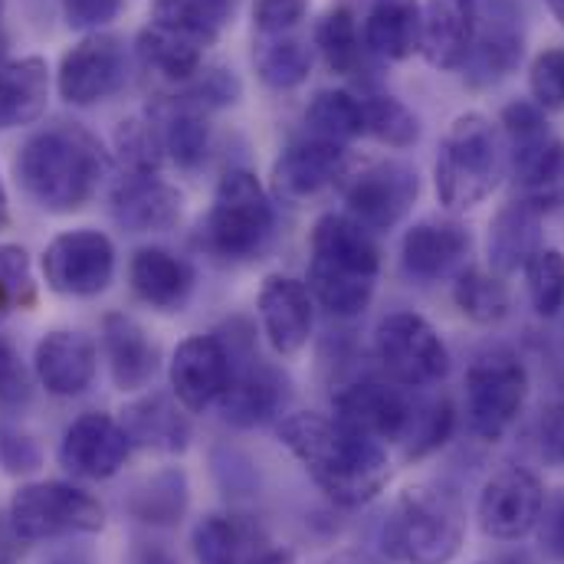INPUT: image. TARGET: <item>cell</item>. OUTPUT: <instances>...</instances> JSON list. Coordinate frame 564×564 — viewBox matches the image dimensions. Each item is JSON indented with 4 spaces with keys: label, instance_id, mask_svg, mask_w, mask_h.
<instances>
[{
    "label": "cell",
    "instance_id": "obj_1",
    "mask_svg": "<svg viewBox=\"0 0 564 564\" xmlns=\"http://www.w3.org/2000/svg\"><path fill=\"white\" fill-rule=\"evenodd\" d=\"M280 440L312 476V482L345 509L378 499L391 479L384 443L355 433L338 417L308 411L289 414L280 421Z\"/></svg>",
    "mask_w": 564,
    "mask_h": 564
},
{
    "label": "cell",
    "instance_id": "obj_2",
    "mask_svg": "<svg viewBox=\"0 0 564 564\" xmlns=\"http://www.w3.org/2000/svg\"><path fill=\"white\" fill-rule=\"evenodd\" d=\"M112 171V158L89 129L56 122L20 144L17 181L46 214L83 210Z\"/></svg>",
    "mask_w": 564,
    "mask_h": 564
},
{
    "label": "cell",
    "instance_id": "obj_3",
    "mask_svg": "<svg viewBox=\"0 0 564 564\" xmlns=\"http://www.w3.org/2000/svg\"><path fill=\"white\" fill-rule=\"evenodd\" d=\"M308 292L335 318L361 315L378 285L381 250L355 217L322 214L308 240Z\"/></svg>",
    "mask_w": 564,
    "mask_h": 564
},
{
    "label": "cell",
    "instance_id": "obj_4",
    "mask_svg": "<svg viewBox=\"0 0 564 564\" xmlns=\"http://www.w3.org/2000/svg\"><path fill=\"white\" fill-rule=\"evenodd\" d=\"M466 539V509L453 489L411 486L381 522V552L398 564H453Z\"/></svg>",
    "mask_w": 564,
    "mask_h": 564
},
{
    "label": "cell",
    "instance_id": "obj_5",
    "mask_svg": "<svg viewBox=\"0 0 564 564\" xmlns=\"http://www.w3.org/2000/svg\"><path fill=\"white\" fill-rule=\"evenodd\" d=\"M506 167L509 154L499 126H492L482 112H463L446 129L433 161L436 197L449 214L473 210L499 187Z\"/></svg>",
    "mask_w": 564,
    "mask_h": 564
},
{
    "label": "cell",
    "instance_id": "obj_6",
    "mask_svg": "<svg viewBox=\"0 0 564 564\" xmlns=\"http://www.w3.org/2000/svg\"><path fill=\"white\" fill-rule=\"evenodd\" d=\"M273 204L253 171L230 167L200 227V247L217 260H253L273 237Z\"/></svg>",
    "mask_w": 564,
    "mask_h": 564
},
{
    "label": "cell",
    "instance_id": "obj_7",
    "mask_svg": "<svg viewBox=\"0 0 564 564\" xmlns=\"http://www.w3.org/2000/svg\"><path fill=\"white\" fill-rule=\"evenodd\" d=\"M7 522L20 542H43L59 535H93L106 529V509L96 496L73 482L46 479L26 482L10 496Z\"/></svg>",
    "mask_w": 564,
    "mask_h": 564
},
{
    "label": "cell",
    "instance_id": "obj_8",
    "mask_svg": "<svg viewBox=\"0 0 564 564\" xmlns=\"http://www.w3.org/2000/svg\"><path fill=\"white\" fill-rule=\"evenodd\" d=\"M341 200L348 217H355L365 230H391L398 227L414 200L421 197V174L408 161L381 158L361 161L358 167H345L338 177Z\"/></svg>",
    "mask_w": 564,
    "mask_h": 564
},
{
    "label": "cell",
    "instance_id": "obj_9",
    "mask_svg": "<svg viewBox=\"0 0 564 564\" xmlns=\"http://www.w3.org/2000/svg\"><path fill=\"white\" fill-rule=\"evenodd\" d=\"M529 398V371L512 351H486L466 371V423L469 430L496 443L519 421Z\"/></svg>",
    "mask_w": 564,
    "mask_h": 564
},
{
    "label": "cell",
    "instance_id": "obj_10",
    "mask_svg": "<svg viewBox=\"0 0 564 564\" xmlns=\"http://www.w3.org/2000/svg\"><path fill=\"white\" fill-rule=\"evenodd\" d=\"M375 355L384 375L401 388L440 384L449 371V351L436 328L417 312H391L375 332Z\"/></svg>",
    "mask_w": 564,
    "mask_h": 564
},
{
    "label": "cell",
    "instance_id": "obj_11",
    "mask_svg": "<svg viewBox=\"0 0 564 564\" xmlns=\"http://www.w3.org/2000/svg\"><path fill=\"white\" fill-rule=\"evenodd\" d=\"M129 83V56L119 36L112 33H86L76 46H69L59 59L56 89L69 106H96L122 93Z\"/></svg>",
    "mask_w": 564,
    "mask_h": 564
},
{
    "label": "cell",
    "instance_id": "obj_12",
    "mask_svg": "<svg viewBox=\"0 0 564 564\" xmlns=\"http://www.w3.org/2000/svg\"><path fill=\"white\" fill-rule=\"evenodd\" d=\"M40 267L53 292L89 299L106 292L116 276V247L99 230H66L43 250Z\"/></svg>",
    "mask_w": 564,
    "mask_h": 564
},
{
    "label": "cell",
    "instance_id": "obj_13",
    "mask_svg": "<svg viewBox=\"0 0 564 564\" xmlns=\"http://www.w3.org/2000/svg\"><path fill=\"white\" fill-rule=\"evenodd\" d=\"M545 506L542 479L525 466H506L489 476L479 492L476 519L486 539L496 542H519L535 532L539 516Z\"/></svg>",
    "mask_w": 564,
    "mask_h": 564
},
{
    "label": "cell",
    "instance_id": "obj_14",
    "mask_svg": "<svg viewBox=\"0 0 564 564\" xmlns=\"http://www.w3.org/2000/svg\"><path fill=\"white\" fill-rule=\"evenodd\" d=\"M408 391L411 388H401L391 378L351 381L335 394V417L368 440L401 443L414 414V398Z\"/></svg>",
    "mask_w": 564,
    "mask_h": 564
},
{
    "label": "cell",
    "instance_id": "obj_15",
    "mask_svg": "<svg viewBox=\"0 0 564 564\" xmlns=\"http://www.w3.org/2000/svg\"><path fill=\"white\" fill-rule=\"evenodd\" d=\"M234 375V355L217 335H191L171 355V391L191 414H204L220 401Z\"/></svg>",
    "mask_w": 564,
    "mask_h": 564
},
{
    "label": "cell",
    "instance_id": "obj_16",
    "mask_svg": "<svg viewBox=\"0 0 564 564\" xmlns=\"http://www.w3.org/2000/svg\"><path fill=\"white\" fill-rule=\"evenodd\" d=\"M132 453V440L122 421L102 411H89L66 426L59 440V466L83 479H112Z\"/></svg>",
    "mask_w": 564,
    "mask_h": 564
},
{
    "label": "cell",
    "instance_id": "obj_17",
    "mask_svg": "<svg viewBox=\"0 0 564 564\" xmlns=\"http://www.w3.org/2000/svg\"><path fill=\"white\" fill-rule=\"evenodd\" d=\"M197 564H295L289 549L270 542V535L243 516H207L194 529Z\"/></svg>",
    "mask_w": 564,
    "mask_h": 564
},
{
    "label": "cell",
    "instance_id": "obj_18",
    "mask_svg": "<svg viewBox=\"0 0 564 564\" xmlns=\"http://www.w3.org/2000/svg\"><path fill=\"white\" fill-rule=\"evenodd\" d=\"M479 0H426L421 7V53L426 66L459 69L476 43Z\"/></svg>",
    "mask_w": 564,
    "mask_h": 564
},
{
    "label": "cell",
    "instance_id": "obj_19",
    "mask_svg": "<svg viewBox=\"0 0 564 564\" xmlns=\"http://www.w3.org/2000/svg\"><path fill=\"white\" fill-rule=\"evenodd\" d=\"M257 312H260L263 335L276 355L292 358L308 345V338H312V292L305 282L282 276V273L267 276L260 295H257Z\"/></svg>",
    "mask_w": 564,
    "mask_h": 564
},
{
    "label": "cell",
    "instance_id": "obj_20",
    "mask_svg": "<svg viewBox=\"0 0 564 564\" xmlns=\"http://www.w3.org/2000/svg\"><path fill=\"white\" fill-rule=\"evenodd\" d=\"M345 171V144L318 135L289 141L273 164V191L285 200H305L338 181Z\"/></svg>",
    "mask_w": 564,
    "mask_h": 564
},
{
    "label": "cell",
    "instance_id": "obj_21",
    "mask_svg": "<svg viewBox=\"0 0 564 564\" xmlns=\"http://www.w3.org/2000/svg\"><path fill=\"white\" fill-rule=\"evenodd\" d=\"M112 217L129 234H161L181 224L184 194L158 174H126L112 191Z\"/></svg>",
    "mask_w": 564,
    "mask_h": 564
},
{
    "label": "cell",
    "instance_id": "obj_22",
    "mask_svg": "<svg viewBox=\"0 0 564 564\" xmlns=\"http://www.w3.org/2000/svg\"><path fill=\"white\" fill-rule=\"evenodd\" d=\"M96 345L73 328L46 332L33 355V371L53 398H76L96 378Z\"/></svg>",
    "mask_w": 564,
    "mask_h": 564
},
{
    "label": "cell",
    "instance_id": "obj_23",
    "mask_svg": "<svg viewBox=\"0 0 564 564\" xmlns=\"http://www.w3.org/2000/svg\"><path fill=\"white\" fill-rule=\"evenodd\" d=\"M469 247H473V240H469L466 227H459L456 220L430 217L404 234L401 263L411 280H446L449 273H456L463 267V260L469 257Z\"/></svg>",
    "mask_w": 564,
    "mask_h": 564
},
{
    "label": "cell",
    "instance_id": "obj_24",
    "mask_svg": "<svg viewBox=\"0 0 564 564\" xmlns=\"http://www.w3.org/2000/svg\"><path fill=\"white\" fill-rule=\"evenodd\" d=\"M285 398L289 394H285L280 371H273L270 365H263L260 358L250 355L243 365L234 358V375H230V384L220 394L217 408H220V417L230 426L250 430V426L273 421L282 411Z\"/></svg>",
    "mask_w": 564,
    "mask_h": 564
},
{
    "label": "cell",
    "instance_id": "obj_25",
    "mask_svg": "<svg viewBox=\"0 0 564 564\" xmlns=\"http://www.w3.org/2000/svg\"><path fill=\"white\" fill-rule=\"evenodd\" d=\"M509 167L519 187V197L535 210H562L564 207V141L555 132L539 139L509 144Z\"/></svg>",
    "mask_w": 564,
    "mask_h": 564
},
{
    "label": "cell",
    "instance_id": "obj_26",
    "mask_svg": "<svg viewBox=\"0 0 564 564\" xmlns=\"http://www.w3.org/2000/svg\"><path fill=\"white\" fill-rule=\"evenodd\" d=\"M102 351L119 391H141L158 375V345L126 312H109L102 318Z\"/></svg>",
    "mask_w": 564,
    "mask_h": 564
},
{
    "label": "cell",
    "instance_id": "obj_27",
    "mask_svg": "<svg viewBox=\"0 0 564 564\" xmlns=\"http://www.w3.org/2000/svg\"><path fill=\"white\" fill-rule=\"evenodd\" d=\"M542 250V210L516 197L499 207L489 224V263L499 276L525 270V263Z\"/></svg>",
    "mask_w": 564,
    "mask_h": 564
},
{
    "label": "cell",
    "instance_id": "obj_28",
    "mask_svg": "<svg viewBox=\"0 0 564 564\" xmlns=\"http://www.w3.org/2000/svg\"><path fill=\"white\" fill-rule=\"evenodd\" d=\"M151 119L158 126L164 158L174 161L184 171H194L204 164L210 151V119L207 109L194 106L184 96H171L151 109Z\"/></svg>",
    "mask_w": 564,
    "mask_h": 564
},
{
    "label": "cell",
    "instance_id": "obj_29",
    "mask_svg": "<svg viewBox=\"0 0 564 564\" xmlns=\"http://www.w3.org/2000/svg\"><path fill=\"white\" fill-rule=\"evenodd\" d=\"M50 102V66L40 56L0 63V129H23L43 119Z\"/></svg>",
    "mask_w": 564,
    "mask_h": 564
},
{
    "label": "cell",
    "instance_id": "obj_30",
    "mask_svg": "<svg viewBox=\"0 0 564 564\" xmlns=\"http://www.w3.org/2000/svg\"><path fill=\"white\" fill-rule=\"evenodd\" d=\"M365 50L378 59L401 63L421 46V3L417 0H371L361 20Z\"/></svg>",
    "mask_w": 564,
    "mask_h": 564
},
{
    "label": "cell",
    "instance_id": "obj_31",
    "mask_svg": "<svg viewBox=\"0 0 564 564\" xmlns=\"http://www.w3.org/2000/svg\"><path fill=\"white\" fill-rule=\"evenodd\" d=\"M122 426L132 440V446L154 449V453H184L191 443V423L177 398L171 401L167 394H148L132 401L122 411Z\"/></svg>",
    "mask_w": 564,
    "mask_h": 564
},
{
    "label": "cell",
    "instance_id": "obj_32",
    "mask_svg": "<svg viewBox=\"0 0 564 564\" xmlns=\"http://www.w3.org/2000/svg\"><path fill=\"white\" fill-rule=\"evenodd\" d=\"M129 282L144 305L158 312H174L187 302L194 289V270L161 247H144L129 263Z\"/></svg>",
    "mask_w": 564,
    "mask_h": 564
},
{
    "label": "cell",
    "instance_id": "obj_33",
    "mask_svg": "<svg viewBox=\"0 0 564 564\" xmlns=\"http://www.w3.org/2000/svg\"><path fill=\"white\" fill-rule=\"evenodd\" d=\"M522 33L506 23V20H496L489 26H482L479 20V30H476V43L466 56V63L459 66L463 69V79L469 89H489L496 83H502L506 76H512L522 63Z\"/></svg>",
    "mask_w": 564,
    "mask_h": 564
},
{
    "label": "cell",
    "instance_id": "obj_34",
    "mask_svg": "<svg viewBox=\"0 0 564 564\" xmlns=\"http://www.w3.org/2000/svg\"><path fill=\"white\" fill-rule=\"evenodd\" d=\"M237 0H151L148 23H158L177 36L194 40L197 46H214L224 26L234 17Z\"/></svg>",
    "mask_w": 564,
    "mask_h": 564
},
{
    "label": "cell",
    "instance_id": "obj_35",
    "mask_svg": "<svg viewBox=\"0 0 564 564\" xmlns=\"http://www.w3.org/2000/svg\"><path fill=\"white\" fill-rule=\"evenodd\" d=\"M204 46L187 36H177L158 23H144L139 33L141 63L167 83L187 86L204 69Z\"/></svg>",
    "mask_w": 564,
    "mask_h": 564
},
{
    "label": "cell",
    "instance_id": "obj_36",
    "mask_svg": "<svg viewBox=\"0 0 564 564\" xmlns=\"http://www.w3.org/2000/svg\"><path fill=\"white\" fill-rule=\"evenodd\" d=\"M253 66L257 76L276 89L289 93L302 86L312 73V46L292 30V33H276V36H257L253 40Z\"/></svg>",
    "mask_w": 564,
    "mask_h": 564
},
{
    "label": "cell",
    "instance_id": "obj_37",
    "mask_svg": "<svg viewBox=\"0 0 564 564\" xmlns=\"http://www.w3.org/2000/svg\"><path fill=\"white\" fill-rule=\"evenodd\" d=\"M315 50L335 76H358L365 69L368 50L355 10L348 3L325 10V17L315 23Z\"/></svg>",
    "mask_w": 564,
    "mask_h": 564
},
{
    "label": "cell",
    "instance_id": "obj_38",
    "mask_svg": "<svg viewBox=\"0 0 564 564\" xmlns=\"http://www.w3.org/2000/svg\"><path fill=\"white\" fill-rule=\"evenodd\" d=\"M305 129L308 135H318L335 144L361 139L365 135L361 96L348 89H322L305 109Z\"/></svg>",
    "mask_w": 564,
    "mask_h": 564
},
{
    "label": "cell",
    "instance_id": "obj_39",
    "mask_svg": "<svg viewBox=\"0 0 564 564\" xmlns=\"http://www.w3.org/2000/svg\"><path fill=\"white\" fill-rule=\"evenodd\" d=\"M187 476L181 469H161L132 492L129 512L144 525H177L187 512Z\"/></svg>",
    "mask_w": 564,
    "mask_h": 564
},
{
    "label": "cell",
    "instance_id": "obj_40",
    "mask_svg": "<svg viewBox=\"0 0 564 564\" xmlns=\"http://www.w3.org/2000/svg\"><path fill=\"white\" fill-rule=\"evenodd\" d=\"M453 302L476 325H499L512 308L509 289L499 280V273H486L479 267L459 270L453 282Z\"/></svg>",
    "mask_w": 564,
    "mask_h": 564
},
{
    "label": "cell",
    "instance_id": "obj_41",
    "mask_svg": "<svg viewBox=\"0 0 564 564\" xmlns=\"http://www.w3.org/2000/svg\"><path fill=\"white\" fill-rule=\"evenodd\" d=\"M365 112V135L388 144V148H411L421 141V119L388 93H361Z\"/></svg>",
    "mask_w": 564,
    "mask_h": 564
},
{
    "label": "cell",
    "instance_id": "obj_42",
    "mask_svg": "<svg viewBox=\"0 0 564 564\" xmlns=\"http://www.w3.org/2000/svg\"><path fill=\"white\" fill-rule=\"evenodd\" d=\"M453 404L440 394V398H414V414L408 423V433L401 440L404 446V456L408 459H423L426 453L440 449L449 433H453Z\"/></svg>",
    "mask_w": 564,
    "mask_h": 564
},
{
    "label": "cell",
    "instance_id": "obj_43",
    "mask_svg": "<svg viewBox=\"0 0 564 564\" xmlns=\"http://www.w3.org/2000/svg\"><path fill=\"white\" fill-rule=\"evenodd\" d=\"M525 289L532 299V308L542 318H555L564 308V253L542 247L529 263H525Z\"/></svg>",
    "mask_w": 564,
    "mask_h": 564
},
{
    "label": "cell",
    "instance_id": "obj_44",
    "mask_svg": "<svg viewBox=\"0 0 564 564\" xmlns=\"http://www.w3.org/2000/svg\"><path fill=\"white\" fill-rule=\"evenodd\" d=\"M116 151L129 174H158V167L164 161V148H161L154 119L151 116L126 119L116 129Z\"/></svg>",
    "mask_w": 564,
    "mask_h": 564
},
{
    "label": "cell",
    "instance_id": "obj_45",
    "mask_svg": "<svg viewBox=\"0 0 564 564\" xmlns=\"http://www.w3.org/2000/svg\"><path fill=\"white\" fill-rule=\"evenodd\" d=\"M36 305V280L23 247H0V315L26 312Z\"/></svg>",
    "mask_w": 564,
    "mask_h": 564
},
{
    "label": "cell",
    "instance_id": "obj_46",
    "mask_svg": "<svg viewBox=\"0 0 564 564\" xmlns=\"http://www.w3.org/2000/svg\"><path fill=\"white\" fill-rule=\"evenodd\" d=\"M529 93L542 112L564 109V50H542L529 66Z\"/></svg>",
    "mask_w": 564,
    "mask_h": 564
},
{
    "label": "cell",
    "instance_id": "obj_47",
    "mask_svg": "<svg viewBox=\"0 0 564 564\" xmlns=\"http://www.w3.org/2000/svg\"><path fill=\"white\" fill-rule=\"evenodd\" d=\"M240 93H243V86H240V79L230 73V69H224V66H214V69H200L187 86H184V99H191L194 106H200V109H224V106H234L237 99H240Z\"/></svg>",
    "mask_w": 564,
    "mask_h": 564
},
{
    "label": "cell",
    "instance_id": "obj_48",
    "mask_svg": "<svg viewBox=\"0 0 564 564\" xmlns=\"http://www.w3.org/2000/svg\"><path fill=\"white\" fill-rule=\"evenodd\" d=\"M33 398V381L30 371L20 358V351L13 348V341L7 335H0V404L10 411L26 408Z\"/></svg>",
    "mask_w": 564,
    "mask_h": 564
},
{
    "label": "cell",
    "instance_id": "obj_49",
    "mask_svg": "<svg viewBox=\"0 0 564 564\" xmlns=\"http://www.w3.org/2000/svg\"><path fill=\"white\" fill-rule=\"evenodd\" d=\"M499 132H502V141H506V148H509V144H522V141L539 139V135H545V132H552V129H549V122H545V112H542L532 99H519V102H509V106L502 109V116H499Z\"/></svg>",
    "mask_w": 564,
    "mask_h": 564
},
{
    "label": "cell",
    "instance_id": "obj_50",
    "mask_svg": "<svg viewBox=\"0 0 564 564\" xmlns=\"http://www.w3.org/2000/svg\"><path fill=\"white\" fill-rule=\"evenodd\" d=\"M308 13V0H257L253 3V26L257 36L292 33L302 17Z\"/></svg>",
    "mask_w": 564,
    "mask_h": 564
},
{
    "label": "cell",
    "instance_id": "obj_51",
    "mask_svg": "<svg viewBox=\"0 0 564 564\" xmlns=\"http://www.w3.org/2000/svg\"><path fill=\"white\" fill-rule=\"evenodd\" d=\"M63 17L73 30L99 33L122 13V0H59Z\"/></svg>",
    "mask_w": 564,
    "mask_h": 564
},
{
    "label": "cell",
    "instance_id": "obj_52",
    "mask_svg": "<svg viewBox=\"0 0 564 564\" xmlns=\"http://www.w3.org/2000/svg\"><path fill=\"white\" fill-rule=\"evenodd\" d=\"M539 542L542 549L564 564V489H555L552 496H545V506H542V516H539Z\"/></svg>",
    "mask_w": 564,
    "mask_h": 564
},
{
    "label": "cell",
    "instance_id": "obj_53",
    "mask_svg": "<svg viewBox=\"0 0 564 564\" xmlns=\"http://www.w3.org/2000/svg\"><path fill=\"white\" fill-rule=\"evenodd\" d=\"M0 463L13 476L33 473L40 466V446L30 436H23V433H3L0 436Z\"/></svg>",
    "mask_w": 564,
    "mask_h": 564
},
{
    "label": "cell",
    "instance_id": "obj_54",
    "mask_svg": "<svg viewBox=\"0 0 564 564\" xmlns=\"http://www.w3.org/2000/svg\"><path fill=\"white\" fill-rule=\"evenodd\" d=\"M542 449L549 459L564 463V404L549 408L542 417Z\"/></svg>",
    "mask_w": 564,
    "mask_h": 564
},
{
    "label": "cell",
    "instance_id": "obj_55",
    "mask_svg": "<svg viewBox=\"0 0 564 564\" xmlns=\"http://www.w3.org/2000/svg\"><path fill=\"white\" fill-rule=\"evenodd\" d=\"M129 564H181L164 545H154V542H135Z\"/></svg>",
    "mask_w": 564,
    "mask_h": 564
},
{
    "label": "cell",
    "instance_id": "obj_56",
    "mask_svg": "<svg viewBox=\"0 0 564 564\" xmlns=\"http://www.w3.org/2000/svg\"><path fill=\"white\" fill-rule=\"evenodd\" d=\"M17 532L10 529V522H7V529H0V564H17V555H20V549H17Z\"/></svg>",
    "mask_w": 564,
    "mask_h": 564
},
{
    "label": "cell",
    "instance_id": "obj_57",
    "mask_svg": "<svg viewBox=\"0 0 564 564\" xmlns=\"http://www.w3.org/2000/svg\"><path fill=\"white\" fill-rule=\"evenodd\" d=\"M486 564H535L525 552H509V555H499V558H492V562Z\"/></svg>",
    "mask_w": 564,
    "mask_h": 564
},
{
    "label": "cell",
    "instance_id": "obj_58",
    "mask_svg": "<svg viewBox=\"0 0 564 564\" xmlns=\"http://www.w3.org/2000/svg\"><path fill=\"white\" fill-rule=\"evenodd\" d=\"M7 224H10V200H7V187L0 181V230H7Z\"/></svg>",
    "mask_w": 564,
    "mask_h": 564
},
{
    "label": "cell",
    "instance_id": "obj_59",
    "mask_svg": "<svg viewBox=\"0 0 564 564\" xmlns=\"http://www.w3.org/2000/svg\"><path fill=\"white\" fill-rule=\"evenodd\" d=\"M545 7H549V13L558 20V26L564 30V0H545Z\"/></svg>",
    "mask_w": 564,
    "mask_h": 564
},
{
    "label": "cell",
    "instance_id": "obj_60",
    "mask_svg": "<svg viewBox=\"0 0 564 564\" xmlns=\"http://www.w3.org/2000/svg\"><path fill=\"white\" fill-rule=\"evenodd\" d=\"M0 50H3V0H0Z\"/></svg>",
    "mask_w": 564,
    "mask_h": 564
},
{
    "label": "cell",
    "instance_id": "obj_61",
    "mask_svg": "<svg viewBox=\"0 0 564 564\" xmlns=\"http://www.w3.org/2000/svg\"><path fill=\"white\" fill-rule=\"evenodd\" d=\"M332 564H355V562H332Z\"/></svg>",
    "mask_w": 564,
    "mask_h": 564
}]
</instances>
